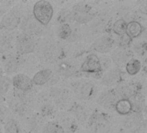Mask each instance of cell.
<instances>
[{
    "label": "cell",
    "mask_w": 147,
    "mask_h": 133,
    "mask_svg": "<svg viewBox=\"0 0 147 133\" xmlns=\"http://www.w3.org/2000/svg\"><path fill=\"white\" fill-rule=\"evenodd\" d=\"M3 133H21V127L18 121L14 118H9L3 124Z\"/></svg>",
    "instance_id": "obj_27"
},
{
    "label": "cell",
    "mask_w": 147,
    "mask_h": 133,
    "mask_svg": "<svg viewBox=\"0 0 147 133\" xmlns=\"http://www.w3.org/2000/svg\"><path fill=\"white\" fill-rule=\"evenodd\" d=\"M114 45H115L114 38L110 35L104 34L100 35L95 40L92 47L96 52L101 55H106L109 52H112L114 48Z\"/></svg>",
    "instance_id": "obj_12"
},
{
    "label": "cell",
    "mask_w": 147,
    "mask_h": 133,
    "mask_svg": "<svg viewBox=\"0 0 147 133\" xmlns=\"http://www.w3.org/2000/svg\"><path fill=\"white\" fill-rule=\"evenodd\" d=\"M124 68H125V71L127 72V74H129L131 76H134L141 71L142 63L139 59L132 57L127 62V64L125 65Z\"/></svg>",
    "instance_id": "obj_25"
},
{
    "label": "cell",
    "mask_w": 147,
    "mask_h": 133,
    "mask_svg": "<svg viewBox=\"0 0 147 133\" xmlns=\"http://www.w3.org/2000/svg\"><path fill=\"white\" fill-rule=\"evenodd\" d=\"M141 125V119H140L137 116H127V119H126L124 122V126L127 130L129 131H136L138 130Z\"/></svg>",
    "instance_id": "obj_32"
},
{
    "label": "cell",
    "mask_w": 147,
    "mask_h": 133,
    "mask_svg": "<svg viewBox=\"0 0 147 133\" xmlns=\"http://www.w3.org/2000/svg\"><path fill=\"white\" fill-rule=\"evenodd\" d=\"M71 87L75 97L83 101H87L93 99L96 94L97 90L95 83L84 79L72 81Z\"/></svg>",
    "instance_id": "obj_1"
},
{
    "label": "cell",
    "mask_w": 147,
    "mask_h": 133,
    "mask_svg": "<svg viewBox=\"0 0 147 133\" xmlns=\"http://www.w3.org/2000/svg\"><path fill=\"white\" fill-rule=\"evenodd\" d=\"M127 22L125 19L120 18L117 19L112 26V31L115 35L118 36H122L125 34H127Z\"/></svg>",
    "instance_id": "obj_30"
},
{
    "label": "cell",
    "mask_w": 147,
    "mask_h": 133,
    "mask_svg": "<svg viewBox=\"0 0 147 133\" xmlns=\"http://www.w3.org/2000/svg\"><path fill=\"white\" fill-rule=\"evenodd\" d=\"M69 109H70V113L72 115V117L76 119L77 122L83 123L86 121L87 119L86 110H84V108L82 106L78 104H72V106Z\"/></svg>",
    "instance_id": "obj_26"
},
{
    "label": "cell",
    "mask_w": 147,
    "mask_h": 133,
    "mask_svg": "<svg viewBox=\"0 0 147 133\" xmlns=\"http://www.w3.org/2000/svg\"><path fill=\"white\" fill-rule=\"evenodd\" d=\"M56 68H57L56 69L57 72L60 75L65 76V77H69V76L72 75L75 73V68H73V66L67 63V62H65V61L57 64Z\"/></svg>",
    "instance_id": "obj_31"
},
{
    "label": "cell",
    "mask_w": 147,
    "mask_h": 133,
    "mask_svg": "<svg viewBox=\"0 0 147 133\" xmlns=\"http://www.w3.org/2000/svg\"><path fill=\"white\" fill-rule=\"evenodd\" d=\"M80 70L84 74L96 76V79H101L103 73L101 58L96 54H89L82 62Z\"/></svg>",
    "instance_id": "obj_5"
},
{
    "label": "cell",
    "mask_w": 147,
    "mask_h": 133,
    "mask_svg": "<svg viewBox=\"0 0 147 133\" xmlns=\"http://www.w3.org/2000/svg\"><path fill=\"white\" fill-rule=\"evenodd\" d=\"M131 53L127 49V48H123V47H118L115 49L112 50L111 55H110V60L111 62L117 68H121L125 67L127 62L131 59Z\"/></svg>",
    "instance_id": "obj_13"
},
{
    "label": "cell",
    "mask_w": 147,
    "mask_h": 133,
    "mask_svg": "<svg viewBox=\"0 0 147 133\" xmlns=\"http://www.w3.org/2000/svg\"><path fill=\"white\" fill-rule=\"evenodd\" d=\"M3 72L2 68H1V66H0V75H1V74H3Z\"/></svg>",
    "instance_id": "obj_38"
},
{
    "label": "cell",
    "mask_w": 147,
    "mask_h": 133,
    "mask_svg": "<svg viewBox=\"0 0 147 133\" xmlns=\"http://www.w3.org/2000/svg\"><path fill=\"white\" fill-rule=\"evenodd\" d=\"M5 13V11H3V10H2V8H1V6H0V19H1V17H2V16Z\"/></svg>",
    "instance_id": "obj_37"
},
{
    "label": "cell",
    "mask_w": 147,
    "mask_h": 133,
    "mask_svg": "<svg viewBox=\"0 0 147 133\" xmlns=\"http://www.w3.org/2000/svg\"><path fill=\"white\" fill-rule=\"evenodd\" d=\"M14 45V36L9 31L0 30V55L9 52Z\"/></svg>",
    "instance_id": "obj_19"
},
{
    "label": "cell",
    "mask_w": 147,
    "mask_h": 133,
    "mask_svg": "<svg viewBox=\"0 0 147 133\" xmlns=\"http://www.w3.org/2000/svg\"><path fill=\"white\" fill-rule=\"evenodd\" d=\"M9 108L16 114L21 115V116H25L29 113L31 111V107L28 106V105L24 104L23 102L20 101L18 99H16L15 96L11 100L9 103Z\"/></svg>",
    "instance_id": "obj_22"
},
{
    "label": "cell",
    "mask_w": 147,
    "mask_h": 133,
    "mask_svg": "<svg viewBox=\"0 0 147 133\" xmlns=\"http://www.w3.org/2000/svg\"><path fill=\"white\" fill-rule=\"evenodd\" d=\"M34 105L39 112V114L42 117L53 118L56 116V107L48 92L41 91L38 95H36Z\"/></svg>",
    "instance_id": "obj_4"
},
{
    "label": "cell",
    "mask_w": 147,
    "mask_h": 133,
    "mask_svg": "<svg viewBox=\"0 0 147 133\" xmlns=\"http://www.w3.org/2000/svg\"><path fill=\"white\" fill-rule=\"evenodd\" d=\"M115 111L121 116H128L134 113L133 105L130 100L119 99L115 105Z\"/></svg>",
    "instance_id": "obj_21"
},
{
    "label": "cell",
    "mask_w": 147,
    "mask_h": 133,
    "mask_svg": "<svg viewBox=\"0 0 147 133\" xmlns=\"http://www.w3.org/2000/svg\"><path fill=\"white\" fill-rule=\"evenodd\" d=\"M90 128L92 133H109L111 131L110 119L102 113H95L90 119Z\"/></svg>",
    "instance_id": "obj_8"
},
{
    "label": "cell",
    "mask_w": 147,
    "mask_h": 133,
    "mask_svg": "<svg viewBox=\"0 0 147 133\" xmlns=\"http://www.w3.org/2000/svg\"><path fill=\"white\" fill-rule=\"evenodd\" d=\"M0 133H3V129L0 127Z\"/></svg>",
    "instance_id": "obj_39"
},
{
    "label": "cell",
    "mask_w": 147,
    "mask_h": 133,
    "mask_svg": "<svg viewBox=\"0 0 147 133\" xmlns=\"http://www.w3.org/2000/svg\"><path fill=\"white\" fill-rule=\"evenodd\" d=\"M75 133H84V132H75Z\"/></svg>",
    "instance_id": "obj_40"
},
{
    "label": "cell",
    "mask_w": 147,
    "mask_h": 133,
    "mask_svg": "<svg viewBox=\"0 0 147 133\" xmlns=\"http://www.w3.org/2000/svg\"><path fill=\"white\" fill-rule=\"evenodd\" d=\"M11 85L16 91L20 92H28L32 91L34 85L32 79L24 74H15L11 78Z\"/></svg>",
    "instance_id": "obj_14"
},
{
    "label": "cell",
    "mask_w": 147,
    "mask_h": 133,
    "mask_svg": "<svg viewBox=\"0 0 147 133\" xmlns=\"http://www.w3.org/2000/svg\"><path fill=\"white\" fill-rule=\"evenodd\" d=\"M120 47H123V48H127V46L131 43V41L133 40L132 38H130L127 34H125L122 36H120Z\"/></svg>",
    "instance_id": "obj_36"
},
{
    "label": "cell",
    "mask_w": 147,
    "mask_h": 133,
    "mask_svg": "<svg viewBox=\"0 0 147 133\" xmlns=\"http://www.w3.org/2000/svg\"><path fill=\"white\" fill-rule=\"evenodd\" d=\"M9 118V110L3 106H0V125H3L4 122Z\"/></svg>",
    "instance_id": "obj_35"
},
{
    "label": "cell",
    "mask_w": 147,
    "mask_h": 133,
    "mask_svg": "<svg viewBox=\"0 0 147 133\" xmlns=\"http://www.w3.org/2000/svg\"><path fill=\"white\" fill-rule=\"evenodd\" d=\"M53 76V72L50 68H44L40 69L37 73H35L32 78V82L34 86H45L48 83Z\"/></svg>",
    "instance_id": "obj_20"
},
{
    "label": "cell",
    "mask_w": 147,
    "mask_h": 133,
    "mask_svg": "<svg viewBox=\"0 0 147 133\" xmlns=\"http://www.w3.org/2000/svg\"><path fill=\"white\" fill-rule=\"evenodd\" d=\"M119 100L115 89H109L102 92L97 97V103L104 109H113Z\"/></svg>",
    "instance_id": "obj_16"
},
{
    "label": "cell",
    "mask_w": 147,
    "mask_h": 133,
    "mask_svg": "<svg viewBox=\"0 0 147 133\" xmlns=\"http://www.w3.org/2000/svg\"><path fill=\"white\" fill-rule=\"evenodd\" d=\"M72 34L73 29L70 23H58L55 28V35L60 40H68Z\"/></svg>",
    "instance_id": "obj_23"
},
{
    "label": "cell",
    "mask_w": 147,
    "mask_h": 133,
    "mask_svg": "<svg viewBox=\"0 0 147 133\" xmlns=\"http://www.w3.org/2000/svg\"><path fill=\"white\" fill-rule=\"evenodd\" d=\"M122 72L120 68H115L109 69L104 74H102L101 78V83L108 87L116 86L122 81Z\"/></svg>",
    "instance_id": "obj_15"
},
{
    "label": "cell",
    "mask_w": 147,
    "mask_h": 133,
    "mask_svg": "<svg viewBox=\"0 0 147 133\" xmlns=\"http://www.w3.org/2000/svg\"><path fill=\"white\" fill-rule=\"evenodd\" d=\"M144 28L142 24L138 22V21H131L127 23V35L132 38H138L143 33Z\"/></svg>",
    "instance_id": "obj_24"
},
{
    "label": "cell",
    "mask_w": 147,
    "mask_h": 133,
    "mask_svg": "<svg viewBox=\"0 0 147 133\" xmlns=\"http://www.w3.org/2000/svg\"><path fill=\"white\" fill-rule=\"evenodd\" d=\"M19 27L21 28L22 33L34 37L36 35H40L43 33L44 26L40 25L32 16L22 17Z\"/></svg>",
    "instance_id": "obj_10"
},
{
    "label": "cell",
    "mask_w": 147,
    "mask_h": 133,
    "mask_svg": "<svg viewBox=\"0 0 147 133\" xmlns=\"http://www.w3.org/2000/svg\"><path fill=\"white\" fill-rule=\"evenodd\" d=\"M23 17V13L19 6H14L5 11L0 19V30L11 32L18 28Z\"/></svg>",
    "instance_id": "obj_2"
},
{
    "label": "cell",
    "mask_w": 147,
    "mask_h": 133,
    "mask_svg": "<svg viewBox=\"0 0 147 133\" xmlns=\"http://www.w3.org/2000/svg\"><path fill=\"white\" fill-rule=\"evenodd\" d=\"M21 65V57L17 54L7 53L2 55L1 68L3 72L7 74H11L16 72Z\"/></svg>",
    "instance_id": "obj_11"
},
{
    "label": "cell",
    "mask_w": 147,
    "mask_h": 133,
    "mask_svg": "<svg viewBox=\"0 0 147 133\" xmlns=\"http://www.w3.org/2000/svg\"><path fill=\"white\" fill-rule=\"evenodd\" d=\"M15 46L16 54L21 56L34 52L36 48V42L33 36L21 33L16 37Z\"/></svg>",
    "instance_id": "obj_9"
},
{
    "label": "cell",
    "mask_w": 147,
    "mask_h": 133,
    "mask_svg": "<svg viewBox=\"0 0 147 133\" xmlns=\"http://www.w3.org/2000/svg\"><path fill=\"white\" fill-rule=\"evenodd\" d=\"M57 122L61 125L65 133H75L78 129V122L70 113H60Z\"/></svg>",
    "instance_id": "obj_17"
},
{
    "label": "cell",
    "mask_w": 147,
    "mask_h": 133,
    "mask_svg": "<svg viewBox=\"0 0 147 133\" xmlns=\"http://www.w3.org/2000/svg\"><path fill=\"white\" fill-rule=\"evenodd\" d=\"M41 133H65L61 125L56 120L46 122L41 128Z\"/></svg>",
    "instance_id": "obj_29"
},
{
    "label": "cell",
    "mask_w": 147,
    "mask_h": 133,
    "mask_svg": "<svg viewBox=\"0 0 147 133\" xmlns=\"http://www.w3.org/2000/svg\"><path fill=\"white\" fill-rule=\"evenodd\" d=\"M115 91L119 99H126V100H131L135 94L139 93L137 88L134 87V84H130L129 82H123V81L120 82L118 85L115 86Z\"/></svg>",
    "instance_id": "obj_18"
},
{
    "label": "cell",
    "mask_w": 147,
    "mask_h": 133,
    "mask_svg": "<svg viewBox=\"0 0 147 133\" xmlns=\"http://www.w3.org/2000/svg\"><path fill=\"white\" fill-rule=\"evenodd\" d=\"M73 17V21L80 24H86L92 21L94 17V12L92 7L87 3H78L71 10Z\"/></svg>",
    "instance_id": "obj_7"
},
{
    "label": "cell",
    "mask_w": 147,
    "mask_h": 133,
    "mask_svg": "<svg viewBox=\"0 0 147 133\" xmlns=\"http://www.w3.org/2000/svg\"><path fill=\"white\" fill-rule=\"evenodd\" d=\"M53 7L48 1L36 2L33 6V17L42 26H47L53 16Z\"/></svg>",
    "instance_id": "obj_3"
},
{
    "label": "cell",
    "mask_w": 147,
    "mask_h": 133,
    "mask_svg": "<svg viewBox=\"0 0 147 133\" xmlns=\"http://www.w3.org/2000/svg\"><path fill=\"white\" fill-rule=\"evenodd\" d=\"M11 79L5 74L0 75V99L3 98L9 91L11 87Z\"/></svg>",
    "instance_id": "obj_33"
},
{
    "label": "cell",
    "mask_w": 147,
    "mask_h": 133,
    "mask_svg": "<svg viewBox=\"0 0 147 133\" xmlns=\"http://www.w3.org/2000/svg\"><path fill=\"white\" fill-rule=\"evenodd\" d=\"M73 21L72 14L71 10H63L59 12V16H57V23H70Z\"/></svg>",
    "instance_id": "obj_34"
},
{
    "label": "cell",
    "mask_w": 147,
    "mask_h": 133,
    "mask_svg": "<svg viewBox=\"0 0 147 133\" xmlns=\"http://www.w3.org/2000/svg\"><path fill=\"white\" fill-rule=\"evenodd\" d=\"M56 108L65 110L72 106V93L68 89L53 87L48 92Z\"/></svg>",
    "instance_id": "obj_6"
},
{
    "label": "cell",
    "mask_w": 147,
    "mask_h": 133,
    "mask_svg": "<svg viewBox=\"0 0 147 133\" xmlns=\"http://www.w3.org/2000/svg\"><path fill=\"white\" fill-rule=\"evenodd\" d=\"M60 49L59 46L52 43L48 44L45 47V49L43 51V56L47 61H53L54 59H57L59 55Z\"/></svg>",
    "instance_id": "obj_28"
}]
</instances>
